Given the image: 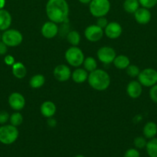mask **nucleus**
<instances>
[{
    "mask_svg": "<svg viewBox=\"0 0 157 157\" xmlns=\"http://www.w3.org/2000/svg\"><path fill=\"white\" fill-rule=\"evenodd\" d=\"M46 13L50 21L56 24L64 23L69 18V4L66 0H48Z\"/></svg>",
    "mask_w": 157,
    "mask_h": 157,
    "instance_id": "nucleus-1",
    "label": "nucleus"
},
{
    "mask_svg": "<svg viewBox=\"0 0 157 157\" xmlns=\"http://www.w3.org/2000/svg\"><path fill=\"white\" fill-rule=\"evenodd\" d=\"M87 81L92 89L97 91H104L109 88L111 78L106 71L97 68L93 71L89 72Z\"/></svg>",
    "mask_w": 157,
    "mask_h": 157,
    "instance_id": "nucleus-2",
    "label": "nucleus"
},
{
    "mask_svg": "<svg viewBox=\"0 0 157 157\" xmlns=\"http://www.w3.org/2000/svg\"><path fill=\"white\" fill-rule=\"evenodd\" d=\"M19 132L18 128L12 124H3L0 127V143L4 145H11L18 140Z\"/></svg>",
    "mask_w": 157,
    "mask_h": 157,
    "instance_id": "nucleus-3",
    "label": "nucleus"
},
{
    "mask_svg": "<svg viewBox=\"0 0 157 157\" xmlns=\"http://www.w3.org/2000/svg\"><path fill=\"white\" fill-rule=\"evenodd\" d=\"M65 59L72 67H79L83 65L85 55L78 46H71L65 52Z\"/></svg>",
    "mask_w": 157,
    "mask_h": 157,
    "instance_id": "nucleus-4",
    "label": "nucleus"
},
{
    "mask_svg": "<svg viewBox=\"0 0 157 157\" xmlns=\"http://www.w3.org/2000/svg\"><path fill=\"white\" fill-rule=\"evenodd\" d=\"M111 4L109 0H92L89 4V12L95 18L106 16L109 12Z\"/></svg>",
    "mask_w": 157,
    "mask_h": 157,
    "instance_id": "nucleus-5",
    "label": "nucleus"
},
{
    "mask_svg": "<svg viewBox=\"0 0 157 157\" xmlns=\"http://www.w3.org/2000/svg\"><path fill=\"white\" fill-rule=\"evenodd\" d=\"M1 41L8 47H17L23 41V35L17 29H9L2 34Z\"/></svg>",
    "mask_w": 157,
    "mask_h": 157,
    "instance_id": "nucleus-6",
    "label": "nucleus"
},
{
    "mask_svg": "<svg viewBox=\"0 0 157 157\" xmlns=\"http://www.w3.org/2000/svg\"><path fill=\"white\" fill-rule=\"evenodd\" d=\"M138 81L143 86L151 87L157 84V71L153 68H146L140 71Z\"/></svg>",
    "mask_w": 157,
    "mask_h": 157,
    "instance_id": "nucleus-7",
    "label": "nucleus"
},
{
    "mask_svg": "<svg viewBox=\"0 0 157 157\" xmlns=\"http://www.w3.org/2000/svg\"><path fill=\"white\" fill-rule=\"evenodd\" d=\"M116 55L115 49L109 46H103L97 51L98 60L105 64H109L113 62Z\"/></svg>",
    "mask_w": 157,
    "mask_h": 157,
    "instance_id": "nucleus-8",
    "label": "nucleus"
},
{
    "mask_svg": "<svg viewBox=\"0 0 157 157\" xmlns=\"http://www.w3.org/2000/svg\"><path fill=\"white\" fill-rule=\"evenodd\" d=\"M104 30L99 27L96 24L90 25L86 28L84 35L86 39L90 42H97L103 38Z\"/></svg>",
    "mask_w": 157,
    "mask_h": 157,
    "instance_id": "nucleus-9",
    "label": "nucleus"
},
{
    "mask_svg": "<svg viewBox=\"0 0 157 157\" xmlns=\"http://www.w3.org/2000/svg\"><path fill=\"white\" fill-rule=\"evenodd\" d=\"M9 105L15 111H20L26 106V99L22 94L18 92H13L8 98Z\"/></svg>",
    "mask_w": 157,
    "mask_h": 157,
    "instance_id": "nucleus-10",
    "label": "nucleus"
},
{
    "mask_svg": "<svg viewBox=\"0 0 157 157\" xmlns=\"http://www.w3.org/2000/svg\"><path fill=\"white\" fill-rule=\"evenodd\" d=\"M53 76L55 79L60 82H65L69 81L72 76V71L70 67L64 64L55 66L53 70Z\"/></svg>",
    "mask_w": 157,
    "mask_h": 157,
    "instance_id": "nucleus-11",
    "label": "nucleus"
},
{
    "mask_svg": "<svg viewBox=\"0 0 157 157\" xmlns=\"http://www.w3.org/2000/svg\"><path fill=\"white\" fill-rule=\"evenodd\" d=\"M123 33V27L117 21H110L104 29V34L110 39H116L119 38Z\"/></svg>",
    "mask_w": 157,
    "mask_h": 157,
    "instance_id": "nucleus-12",
    "label": "nucleus"
},
{
    "mask_svg": "<svg viewBox=\"0 0 157 157\" xmlns=\"http://www.w3.org/2000/svg\"><path fill=\"white\" fill-rule=\"evenodd\" d=\"M58 33V24L52 21H46L41 28V34L44 38L52 39L55 38Z\"/></svg>",
    "mask_w": 157,
    "mask_h": 157,
    "instance_id": "nucleus-13",
    "label": "nucleus"
},
{
    "mask_svg": "<svg viewBox=\"0 0 157 157\" xmlns=\"http://www.w3.org/2000/svg\"><path fill=\"white\" fill-rule=\"evenodd\" d=\"M126 93L130 98L137 99L143 93V85L139 81H131L126 87Z\"/></svg>",
    "mask_w": 157,
    "mask_h": 157,
    "instance_id": "nucleus-14",
    "label": "nucleus"
},
{
    "mask_svg": "<svg viewBox=\"0 0 157 157\" xmlns=\"http://www.w3.org/2000/svg\"><path fill=\"white\" fill-rule=\"evenodd\" d=\"M134 18L135 21L139 25H146L150 21L152 14L150 11L146 8H139L134 13Z\"/></svg>",
    "mask_w": 157,
    "mask_h": 157,
    "instance_id": "nucleus-15",
    "label": "nucleus"
},
{
    "mask_svg": "<svg viewBox=\"0 0 157 157\" xmlns=\"http://www.w3.org/2000/svg\"><path fill=\"white\" fill-rule=\"evenodd\" d=\"M56 112V106L55 103L51 101H46L40 106V113L44 117H53Z\"/></svg>",
    "mask_w": 157,
    "mask_h": 157,
    "instance_id": "nucleus-16",
    "label": "nucleus"
},
{
    "mask_svg": "<svg viewBox=\"0 0 157 157\" xmlns=\"http://www.w3.org/2000/svg\"><path fill=\"white\" fill-rule=\"evenodd\" d=\"M12 18L9 11L6 9H0V31H6L10 28Z\"/></svg>",
    "mask_w": 157,
    "mask_h": 157,
    "instance_id": "nucleus-17",
    "label": "nucleus"
},
{
    "mask_svg": "<svg viewBox=\"0 0 157 157\" xmlns=\"http://www.w3.org/2000/svg\"><path fill=\"white\" fill-rule=\"evenodd\" d=\"M88 76H89V72L85 70L84 68H81V67H76L72 72L71 78L76 84H83L87 81Z\"/></svg>",
    "mask_w": 157,
    "mask_h": 157,
    "instance_id": "nucleus-18",
    "label": "nucleus"
},
{
    "mask_svg": "<svg viewBox=\"0 0 157 157\" xmlns=\"http://www.w3.org/2000/svg\"><path fill=\"white\" fill-rule=\"evenodd\" d=\"M143 136L146 137V139H152L154 138L157 134V125L155 123L152 122V121H149V122L146 123L145 124L143 130Z\"/></svg>",
    "mask_w": 157,
    "mask_h": 157,
    "instance_id": "nucleus-19",
    "label": "nucleus"
},
{
    "mask_svg": "<svg viewBox=\"0 0 157 157\" xmlns=\"http://www.w3.org/2000/svg\"><path fill=\"white\" fill-rule=\"evenodd\" d=\"M12 75L18 79H22L26 76L27 74V69L23 63L15 62L12 66Z\"/></svg>",
    "mask_w": 157,
    "mask_h": 157,
    "instance_id": "nucleus-20",
    "label": "nucleus"
},
{
    "mask_svg": "<svg viewBox=\"0 0 157 157\" xmlns=\"http://www.w3.org/2000/svg\"><path fill=\"white\" fill-rule=\"evenodd\" d=\"M112 63L116 68L119 69V70H126L128 66L130 64V60H129V57L126 55H116Z\"/></svg>",
    "mask_w": 157,
    "mask_h": 157,
    "instance_id": "nucleus-21",
    "label": "nucleus"
},
{
    "mask_svg": "<svg viewBox=\"0 0 157 157\" xmlns=\"http://www.w3.org/2000/svg\"><path fill=\"white\" fill-rule=\"evenodd\" d=\"M46 83V78L41 74L33 75L29 80V86L33 89H38L42 87Z\"/></svg>",
    "mask_w": 157,
    "mask_h": 157,
    "instance_id": "nucleus-22",
    "label": "nucleus"
},
{
    "mask_svg": "<svg viewBox=\"0 0 157 157\" xmlns=\"http://www.w3.org/2000/svg\"><path fill=\"white\" fill-rule=\"evenodd\" d=\"M139 0H125L123 2V9L125 12L129 14H134L139 8Z\"/></svg>",
    "mask_w": 157,
    "mask_h": 157,
    "instance_id": "nucleus-23",
    "label": "nucleus"
},
{
    "mask_svg": "<svg viewBox=\"0 0 157 157\" xmlns=\"http://www.w3.org/2000/svg\"><path fill=\"white\" fill-rule=\"evenodd\" d=\"M146 150L149 157H157V138H152L147 141Z\"/></svg>",
    "mask_w": 157,
    "mask_h": 157,
    "instance_id": "nucleus-24",
    "label": "nucleus"
},
{
    "mask_svg": "<svg viewBox=\"0 0 157 157\" xmlns=\"http://www.w3.org/2000/svg\"><path fill=\"white\" fill-rule=\"evenodd\" d=\"M66 39L71 46H78L81 41V35L76 30H72L68 32Z\"/></svg>",
    "mask_w": 157,
    "mask_h": 157,
    "instance_id": "nucleus-25",
    "label": "nucleus"
},
{
    "mask_svg": "<svg viewBox=\"0 0 157 157\" xmlns=\"http://www.w3.org/2000/svg\"><path fill=\"white\" fill-rule=\"evenodd\" d=\"M83 65V68L89 73L97 69V61L93 57H87V58H85Z\"/></svg>",
    "mask_w": 157,
    "mask_h": 157,
    "instance_id": "nucleus-26",
    "label": "nucleus"
},
{
    "mask_svg": "<svg viewBox=\"0 0 157 157\" xmlns=\"http://www.w3.org/2000/svg\"><path fill=\"white\" fill-rule=\"evenodd\" d=\"M9 122L10 124L15 126V127H18L23 123V117L19 111H15L10 115L9 117Z\"/></svg>",
    "mask_w": 157,
    "mask_h": 157,
    "instance_id": "nucleus-27",
    "label": "nucleus"
},
{
    "mask_svg": "<svg viewBox=\"0 0 157 157\" xmlns=\"http://www.w3.org/2000/svg\"><path fill=\"white\" fill-rule=\"evenodd\" d=\"M126 75L129 76L130 78H136L139 75L140 69L139 67L135 64H129L126 69Z\"/></svg>",
    "mask_w": 157,
    "mask_h": 157,
    "instance_id": "nucleus-28",
    "label": "nucleus"
},
{
    "mask_svg": "<svg viewBox=\"0 0 157 157\" xmlns=\"http://www.w3.org/2000/svg\"><path fill=\"white\" fill-rule=\"evenodd\" d=\"M146 144H147V140H146V138L144 137V136H137L134 139L133 141L134 146L138 150L146 148Z\"/></svg>",
    "mask_w": 157,
    "mask_h": 157,
    "instance_id": "nucleus-29",
    "label": "nucleus"
},
{
    "mask_svg": "<svg viewBox=\"0 0 157 157\" xmlns=\"http://www.w3.org/2000/svg\"><path fill=\"white\" fill-rule=\"evenodd\" d=\"M139 2L142 7L149 9L156 6L157 0H139Z\"/></svg>",
    "mask_w": 157,
    "mask_h": 157,
    "instance_id": "nucleus-30",
    "label": "nucleus"
},
{
    "mask_svg": "<svg viewBox=\"0 0 157 157\" xmlns=\"http://www.w3.org/2000/svg\"><path fill=\"white\" fill-rule=\"evenodd\" d=\"M124 157H140V153L136 148H129L125 152Z\"/></svg>",
    "mask_w": 157,
    "mask_h": 157,
    "instance_id": "nucleus-31",
    "label": "nucleus"
},
{
    "mask_svg": "<svg viewBox=\"0 0 157 157\" xmlns=\"http://www.w3.org/2000/svg\"><path fill=\"white\" fill-rule=\"evenodd\" d=\"M149 97L154 103L157 104V84L151 87L149 90Z\"/></svg>",
    "mask_w": 157,
    "mask_h": 157,
    "instance_id": "nucleus-32",
    "label": "nucleus"
},
{
    "mask_svg": "<svg viewBox=\"0 0 157 157\" xmlns=\"http://www.w3.org/2000/svg\"><path fill=\"white\" fill-rule=\"evenodd\" d=\"M9 117H10V115L7 111H5V110L0 111V124L2 125L6 124L8 121H9Z\"/></svg>",
    "mask_w": 157,
    "mask_h": 157,
    "instance_id": "nucleus-33",
    "label": "nucleus"
},
{
    "mask_svg": "<svg viewBox=\"0 0 157 157\" xmlns=\"http://www.w3.org/2000/svg\"><path fill=\"white\" fill-rule=\"evenodd\" d=\"M109 21H108L107 18H106V16L103 17H99V18H97V21H96V25L100 27L101 29H103L104 30L105 28L106 27V25H108Z\"/></svg>",
    "mask_w": 157,
    "mask_h": 157,
    "instance_id": "nucleus-34",
    "label": "nucleus"
},
{
    "mask_svg": "<svg viewBox=\"0 0 157 157\" xmlns=\"http://www.w3.org/2000/svg\"><path fill=\"white\" fill-rule=\"evenodd\" d=\"M4 62L6 65L12 66L15 63V58L11 55H6L4 58Z\"/></svg>",
    "mask_w": 157,
    "mask_h": 157,
    "instance_id": "nucleus-35",
    "label": "nucleus"
},
{
    "mask_svg": "<svg viewBox=\"0 0 157 157\" xmlns=\"http://www.w3.org/2000/svg\"><path fill=\"white\" fill-rule=\"evenodd\" d=\"M8 52V46L3 41H0V55H6Z\"/></svg>",
    "mask_w": 157,
    "mask_h": 157,
    "instance_id": "nucleus-36",
    "label": "nucleus"
},
{
    "mask_svg": "<svg viewBox=\"0 0 157 157\" xmlns=\"http://www.w3.org/2000/svg\"><path fill=\"white\" fill-rule=\"evenodd\" d=\"M47 124L50 127H55V126H56L57 123H56V121H55L53 117H51V118H48Z\"/></svg>",
    "mask_w": 157,
    "mask_h": 157,
    "instance_id": "nucleus-37",
    "label": "nucleus"
},
{
    "mask_svg": "<svg viewBox=\"0 0 157 157\" xmlns=\"http://www.w3.org/2000/svg\"><path fill=\"white\" fill-rule=\"evenodd\" d=\"M6 6V0H0V9H4Z\"/></svg>",
    "mask_w": 157,
    "mask_h": 157,
    "instance_id": "nucleus-38",
    "label": "nucleus"
},
{
    "mask_svg": "<svg viewBox=\"0 0 157 157\" xmlns=\"http://www.w3.org/2000/svg\"><path fill=\"white\" fill-rule=\"evenodd\" d=\"M78 1L80 3H82V4L86 5V4H89L92 0H78Z\"/></svg>",
    "mask_w": 157,
    "mask_h": 157,
    "instance_id": "nucleus-39",
    "label": "nucleus"
},
{
    "mask_svg": "<svg viewBox=\"0 0 157 157\" xmlns=\"http://www.w3.org/2000/svg\"><path fill=\"white\" fill-rule=\"evenodd\" d=\"M75 157H85L83 155H81V154H78V155H76Z\"/></svg>",
    "mask_w": 157,
    "mask_h": 157,
    "instance_id": "nucleus-40",
    "label": "nucleus"
},
{
    "mask_svg": "<svg viewBox=\"0 0 157 157\" xmlns=\"http://www.w3.org/2000/svg\"><path fill=\"white\" fill-rule=\"evenodd\" d=\"M1 38H2V35L1 33H0V41H1Z\"/></svg>",
    "mask_w": 157,
    "mask_h": 157,
    "instance_id": "nucleus-41",
    "label": "nucleus"
}]
</instances>
